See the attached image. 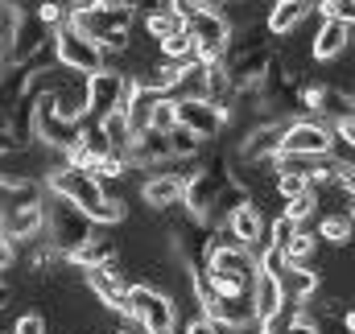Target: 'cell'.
Listing matches in <instances>:
<instances>
[{
	"instance_id": "7402d4cb",
	"label": "cell",
	"mask_w": 355,
	"mask_h": 334,
	"mask_svg": "<svg viewBox=\"0 0 355 334\" xmlns=\"http://www.w3.org/2000/svg\"><path fill=\"white\" fill-rule=\"evenodd\" d=\"M182 190H186L182 177H174V173H153L141 194H145V202L153 211H174V206H182Z\"/></svg>"
},
{
	"instance_id": "f6af8a7d",
	"label": "cell",
	"mask_w": 355,
	"mask_h": 334,
	"mask_svg": "<svg viewBox=\"0 0 355 334\" xmlns=\"http://www.w3.org/2000/svg\"><path fill=\"white\" fill-rule=\"evenodd\" d=\"M186 334H223V331H219V326H215V322L202 314V318H194V322L186 326Z\"/></svg>"
},
{
	"instance_id": "5bb4252c",
	"label": "cell",
	"mask_w": 355,
	"mask_h": 334,
	"mask_svg": "<svg viewBox=\"0 0 355 334\" xmlns=\"http://www.w3.org/2000/svg\"><path fill=\"white\" fill-rule=\"evenodd\" d=\"M223 231H227L240 248H248L252 256H257L261 248H268V240H265V215H261V206H257V202H248V206H240L236 215H227Z\"/></svg>"
},
{
	"instance_id": "c3c4849f",
	"label": "cell",
	"mask_w": 355,
	"mask_h": 334,
	"mask_svg": "<svg viewBox=\"0 0 355 334\" xmlns=\"http://www.w3.org/2000/svg\"><path fill=\"white\" fill-rule=\"evenodd\" d=\"M343 326H347V331L355 334V310H347V314H343Z\"/></svg>"
},
{
	"instance_id": "484cf974",
	"label": "cell",
	"mask_w": 355,
	"mask_h": 334,
	"mask_svg": "<svg viewBox=\"0 0 355 334\" xmlns=\"http://www.w3.org/2000/svg\"><path fill=\"white\" fill-rule=\"evenodd\" d=\"M71 264H79V268H95V264H107V260H116V244L107 240V236H91L83 248L75 252V256H67Z\"/></svg>"
},
{
	"instance_id": "9a60e30c",
	"label": "cell",
	"mask_w": 355,
	"mask_h": 334,
	"mask_svg": "<svg viewBox=\"0 0 355 334\" xmlns=\"http://www.w3.org/2000/svg\"><path fill=\"white\" fill-rule=\"evenodd\" d=\"M202 314H207L219 331H244V326L257 322V318H252V301H248V297H236V293H215Z\"/></svg>"
},
{
	"instance_id": "bcb514c9",
	"label": "cell",
	"mask_w": 355,
	"mask_h": 334,
	"mask_svg": "<svg viewBox=\"0 0 355 334\" xmlns=\"http://www.w3.org/2000/svg\"><path fill=\"white\" fill-rule=\"evenodd\" d=\"M285 334H318V322H314L310 314H302V318H297V322H293Z\"/></svg>"
},
{
	"instance_id": "8d00e7d4",
	"label": "cell",
	"mask_w": 355,
	"mask_h": 334,
	"mask_svg": "<svg viewBox=\"0 0 355 334\" xmlns=\"http://www.w3.org/2000/svg\"><path fill=\"white\" fill-rule=\"evenodd\" d=\"M145 29H149V37H153V42H166V37H174V33L186 29V21H182L178 12H162V17H149V21H145Z\"/></svg>"
},
{
	"instance_id": "6da1fadb",
	"label": "cell",
	"mask_w": 355,
	"mask_h": 334,
	"mask_svg": "<svg viewBox=\"0 0 355 334\" xmlns=\"http://www.w3.org/2000/svg\"><path fill=\"white\" fill-rule=\"evenodd\" d=\"M46 186H50L54 198H67L71 206H79L95 227H112V223L124 219V202L112 198V194L103 190V182H95L87 169L71 166V161H62V166L50 169V173H46Z\"/></svg>"
},
{
	"instance_id": "f546056e",
	"label": "cell",
	"mask_w": 355,
	"mask_h": 334,
	"mask_svg": "<svg viewBox=\"0 0 355 334\" xmlns=\"http://www.w3.org/2000/svg\"><path fill=\"white\" fill-rule=\"evenodd\" d=\"M318 240H327V244H335V248H343V244H352L355 236V223L347 215H327L322 223H318V231H314Z\"/></svg>"
},
{
	"instance_id": "4fadbf2b",
	"label": "cell",
	"mask_w": 355,
	"mask_h": 334,
	"mask_svg": "<svg viewBox=\"0 0 355 334\" xmlns=\"http://www.w3.org/2000/svg\"><path fill=\"white\" fill-rule=\"evenodd\" d=\"M83 281H87V289L99 297V306H107V310H124V301H128V276H124V268H120V260H107V264H95V268H83Z\"/></svg>"
},
{
	"instance_id": "5b68a950",
	"label": "cell",
	"mask_w": 355,
	"mask_h": 334,
	"mask_svg": "<svg viewBox=\"0 0 355 334\" xmlns=\"http://www.w3.org/2000/svg\"><path fill=\"white\" fill-rule=\"evenodd\" d=\"M132 75H124V71H116V67H103V71H95L87 75V83H83V107H87V120L91 124H99L103 116H112V112H124L128 107V99H132Z\"/></svg>"
},
{
	"instance_id": "7a4b0ae2",
	"label": "cell",
	"mask_w": 355,
	"mask_h": 334,
	"mask_svg": "<svg viewBox=\"0 0 355 334\" xmlns=\"http://www.w3.org/2000/svg\"><path fill=\"white\" fill-rule=\"evenodd\" d=\"M202 268H207L215 293L248 297V289H252V281H257V256L248 248H240L227 231L207 236V244H202Z\"/></svg>"
},
{
	"instance_id": "f35d334b",
	"label": "cell",
	"mask_w": 355,
	"mask_h": 334,
	"mask_svg": "<svg viewBox=\"0 0 355 334\" xmlns=\"http://www.w3.org/2000/svg\"><path fill=\"white\" fill-rule=\"evenodd\" d=\"M297 231H302V227H297L293 219H285V215H281V219H277V223L268 227V244H272V248H285V244H289V240H293Z\"/></svg>"
},
{
	"instance_id": "7bdbcfd3",
	"label": "cell",
	"mask_w": 355,
	"mask_h": 334,
	"mask_svg": "<svg viewBox=\"0 0 355 334\" xmlns=\"http://www.w3.org/2000/svg\"><path fill=\"white\" fill-rule=\"evenodd\" d=\"M8 334H46V318L42 314H25V318H17V326Z\"/></svg>"
},
{
	"instance_id": "836d02e7",
	"label": "cell",
	"mask_w": 355,
	"mask_h": 334,
	"mask_svg": "<svg viewBox=\"0 0 355 334\" xmlns=\"http://www.w3.org/2000/svg\"><path fill=\"white\" fill-rule=\"evenodd\" d=\"M314 248H318V236H314L310 227H302V231H297V236H293L281 252H285V260H289V264H306V260L314 256Z\"/></svg>"
},
{
	"instance_id": "d590c367",
	"label": "cell",
	"mask_w": 355,
	"mask_h": 334,
	"mask_svg": "<svg viewBox=\"0 0 355 334\" xmlns=\"http://www.w3.org/2000/svg\"><path fill=\"white\" fill-rule=\"evenodd\" d=\"M29 12H33L50 33H54V29H62V25H67V17H71V8H67L62 0H42V4H37V8H29Z\"/></svg>"
},
{
	"instance_id": "816d5d0a",
	"label": "cell",
	"mask_w": 355,
	"mask_h": 334,
	"mask_svg": "<svg viewBox=\"0 0 355 334\" xmlns=\"http://www.w3.org/2000/svg\"><path fill=\"white\" fill-rule=\"evenodd\" d=\"M8 67V50H4V42H0V71Z\"/></svg>"
},
{
	"instance_id": "ffe728a7",
	"label": "cell",
	"mask_w": 355,
	"mask_h": 334,
	"mask_svg": "<svg viewBox=\"0 0 355 334\" xmlns=\"http://www.w3.org/2000/svg\"><path fill=\"white\" fill-rule=\"evenodd\" d=\"M42 231H46V202H37V206H29V211H21V215H12V219L0 223V240H8V244L37 240Z\"/></svg>"
},
{
	"instance_id": "ba28073f",
	"label": "cell",
	"mask_w": 355,
	"mask_h": 334,
	"mask_svg": "<svg viewBox=\"0 0 355 334\" xmlns=\"http://www.w3.org/2000/svg\"><path fill=\"white\" fill-rule=\"evenodd\" d=\"M227 182H232V169L223 166V161H207L202 169H194V173L186 177L182 206L190 211V219H194V223H207V219H211L215 198H219V190H223Z\"/></svg>"
},
{
	"instance_id": "8992f818",
	"label": "cell",
	"mask_w": 355,
	"mask_h": 334,
	"mask_svg": "<svg viewBox=\"0 0 355 334\" xmlns=\"http://www.w3.org/2000/svg\"><path fill=\"white\" fill-rule=\"evenodd\" d=\"M186 33L194 42V54L202 67H223V54L232 46V21L219 8H202L186 21Z\"/></svg>"
},
{
	"instance_id": "9c48e42d",
	"label": "cell",
	"mask_w": 355,
	"mask_h": 334,
	"mask_svg": "<svg viewBox=\"0 0 355 334\" xmlns=\"http://www.w3.org/2000/svg\"><path fill=\"white\" fill-rule=\"evenodd\" d=\"M83 124H87V120L62 116V112L54 107V99H50V95L33 99V141H42V145H50V149L71 153V149H75V141H79V132H83Z\"/></svg>"
},
{
	"instance_id": "681fc988",
	"label": "cell",
	"mask_w": 355,
	"mask_h": 334,
	"mask_svg": "<svg viewBox=\"0 0 355 334\" xmlns=\"http://www.w3.org/2000/svg\"><path fill=\"white\" fill-rule=\"evenodd\" d=\"M4 306H8V285L0 281V310H4Z\"/></svg>"
},
{
	"instance_id": "60d3db41",
	"label": "cell",
	"mask_w": 355,
	"mask_h": 334,
	"mask_svg": "<svg viewBox=\"0 0 355 334\" xmlns=\"http://www.w3.org/2000/svg\"><path fill=\"white\" fill-rule=\"evenodd\" d=\"M149 128H153V132H170V128H174V103H170V99H162V103L153 107Z\"/></svg>"
},
{
	"instance_id": "d4e9b609",
	"label": "cell",
	"mask_w": 355,
	"mask_h": 334,
	"mask_svg": "<svg viewBox=\"0 0 355 334\" xmlns=\"http://www.w3.org/2000/svg\"><path fill=\"white\" fill-rule=\"evenodd\" d=\"M248 301H252V318H257V322H265L268 314L285 301V297H281V289H277V281H272V276L257 272V281H252V289H248Z\"/></svg>"
},
{
	"instance_id": "ab89813d",
	"label": "cell",
	"mask_w": 355,
	"mask_h": 334,
	"mask_svg": "<svg viewBox=\"0 0 355 334\" xmlns=\"http://www.w3.org/2000/svg\"><path fill=\"white\" fill-rule=\"evenodd\" d=\"M132 12H141L145 21L149 17H162V12H174V0H128Z\"/></svg>"
},
{
	"instance_id": "30bf717a",
	"label": "cell",
	"mask_w": 355,
	"mask_h": 334,
	"mask_svg": "<svg viewBox=\"0 0 355 334\" xmlns=\"http://www.w3.org/2000/svg\"><path fill=\"white\" fill-rule=\"evenodd\" d=\"M54 62H58L62 71H71V75H95V71L107 67L103 50H99L95 42H87L83 33H75L71 25L54 29Z\"/></svg>"
},
{
	"instance_id": "4316f807",
	"label": "cell",
	"mask_w": 355,
	"mask_h": 334,
	"mask_svg": "<svg viewBox=\"0 0 355 334\" xmlns=\"http://www.w3.org/2000/svg\"><path fill=\"white\" fill-rule=\"evenodd\" d=\"M99 132H103V141H107V149L112 153H128V145H132V132H128V120H124V112H112V116H103L99 120Z\"/></svg>"
},
{
	"instance_id": "4dcf8cb0",
	"label": "cell",
	"mask_w": 355,
	"mask_h": 334,
	"mask_svg": "<svg viewBox=\"0 0 355 334\" xmlns=\"http://www.w3.org/2000/svg\"><path fill=\"white\" fill-rule=\"evenodd\" d=\"M302 314H306V306H297V301H281L265 322H261V334H285L297 318H302Z\"/></svg>"
},
{
	"instance_id": "83f0119b",
	"label": "cell",
	"mask_w": 355,
	"mask_h": 334,
	"mask_svg": "<svg viewBox=\"0 0 355 334\" xmlns=\"http://www.w3.org/2000/svg\"><path fill=\"white\" fill-rule=\"evenodd\" d=\"M272 182H277V194L289 202V198H297V194H306L310 190V177L302 173V169L285 166V161H277V173H272Z\"/></svg>"
},
{
	"instance_id": "f1b7e54d",
	"label": "cell",
	"mask_w": 355,
	"mask_h": 334,
	"mask_svg": "<svg viewBox=\"0 0 355 334\" xmlns=\"http://www.w3.org/2000/svg\"><path fill=\"white\" fill-rule=\"evenodd\" d=\"M252 198H248V190L244 186H236V182H227L223 190H219V198H215V211H211V219H219V223H227V215H236L240 206H248Z\"/></svg>"
},
{
	"instance_id": "d6a6232c",
	"label": "cell",
	"mask_w": 355,
	"mask_h": 334,
	"mask_svg": "<svg viewBox=\"0 0 355 334\" xmlns=\"http://www.w3.org/2000/svg\"><path fill=\"white\" fill-rule=\"evenodd\" d=\"M166 141H170V157H174V161H190V157H198V153H202V141H198V137H190V132H186V128H170V132H166Z\"/></svg>"
},
{
	"instance_id": "e0dca14e",
	"label": "cell",
	"mask_w": 355,
	"mask_h": 334,
	"mask_svg": "<svg viewBox=\"0 0 355 334\" xmlns=\"http://www.w3.org/2000/svg\"><path fill=\"white\" fill-rule=\"evenodd\" d=\"M281 137H285V124L281 120H268V124H257L244 145H240V157L252 166V161H277L281 157Z\"/></svg>"
},
{
	"instance_id": "52a82bcc",
	"label": "cell",
	"mask_w": 355,
	"mask_h": 334,
	"mask_svg": "<svg viewBox=\"0 0 355 334\" xmlns=\"http://www.w3.org/2000/svg\"><path fill=\"white\" fill-rule=\"evenodd\" d=\"M124 314L145 334H174V301L153 285H132L128 301H124Z\"/></svg>"
},
{
	"instance_id": "cb8c5ba5",
	"label": "cell",
	"mask_w": 355,
	"mask_h": 334,
	"mask_svg": "<svg viewBox=\"0 0 355 334\" xmlns=\"http://www.w3.org/2000/svg\"><path fill=\"white\" fill-rule=\"evenodd\" d=\"M352 46V29L339 25V21H322L318 33H314V58H339L343 50Z\"/></svg>"
},
{
	"instance_id": "7c38bea8",
	"label": "cell",
	"mask_w": 355,
	"mask_h": 334,
	"mask_svg": "<svg viewBox=\"0 0 355 334\" xmlns=\"http://www.w3.org/2000/svg\"><path fill=\"white\" fill-rule=\"evenodd\" d=\"M331 124L322 120H293L281 137V157H327L331 153Z\"/></svg>"
},
{
	"instance_id": "ac0fdd59",
	"label": "cell",
	"mask_w": 355,
	"mask_h": 334,
	"mask_svg": "<svg viewBox=\"0 0 355 334\" xmlns=\"http://www.w3.org/2000/svg\"><path fill=\"white\" fill-rule=\"evenodd\" d=\"M128 166H141V169H157V166H170L174 157H170V141H166V132H141V137H132V145H128Z\"/></svg>"
},
{
	"instance_id": "277c9868",
	"label": "cell",
	"mask_w": 355,
	"mask_h": 334,
	"mask_svg": "<svg viewBox=\"0 0 355 334\" xmlns=\"http://www.w3.org/2000/svg\"><path fill=\"white\" fill-rule=\"evenodd\" d=\"M91 236H95V223H91L79 206H71L67 198L46 202V244L58 252L62 260H67V256H75Z\"/></svg>"
},
{
	"instance_id": "2e32d148",
	"label": "cell",
	"mask_w": 355,
	"mask_h": 334,
	"mask_svg": "<svg viewBox=\"0 0 355 334\" xmlns=\"http://www.w3.org/2000/svg\"><path fill=\"white\" fill-rule=\"evenodd\" d=\"M37 202H46V198H42L33 177H4L0 173V223L29 211V206H37Z\"/></svg>"
},
{
	"instance_id": "d6986e66",
	"label": "cell",
	"mask_w": 355,
	"mask_h": 334,
	"mask_svg": "<svg viewBox=\"0 0 355 334\" xmlns=\"http://www.w3.org/2000/svg\"><path fill=\"white\" fill-rule=\"evenodd\" d=\"M318 272L314 268H306V264H285V272L277 276V289H281V297L285 301H297V306H306L314 293H318Z\"/></svg>"
},
{
	"instance_id": "8fae6325",
	"label": "cell",
	"mask_w": 355,
	"mask_h": 334,
	"mask_svg": "<svg viewBox=\"0 0 355 334\" xmlns=\"http://www.w3.org/2000/svg\"><path fill=\"white\" fill-rule=\"evenodd\" d=\"M170 103H174V99H170ZM174 124L186 128L190 137H198V141H215V137L223 132V124H227V107H219V103H211V99H178L174 103Z\"/></svg>"
},
{
	"instance_id": "603a6c76",
	"label": "cell",
	"mask_w": 355,
	"mask_h": 334,
	"mask_svg": "<svg viewBox=\"0 0 355 334\" xmlns=\"http://www.w3.org/2000/svg\"><path fill=\"white\" fill-rule=\"evenodd\" d=\"M166 99H174V103L178 99H211V67H202V62H186Z\"/></svg>"
},
{
	"instance_id": "74e56055",
	"label": "cell",
	"mask_w": 355,
	"mask_h": 334,
	"mask_svg": "<svg viewBox=\"0 0 355 334\" xmlns=\"http://www.w3.org/2000/svg\"><path fill=\"white\" fill-rule=\"evenodd\" d=\"M322 8V21H339V25H347V29H355V0H318Z\"/></svg>"
},
{
	"instance_id": "7dc6e473",
	"label": "cell",
	"mask_w": 355,
	"mask_h": 334,
	"mask_svg": "<svg viewBox=\"0 0 355 334\" xmlns=\"http://www.w3.org/2000/svg\"><path fill=\"white\" fill-rule=\"evenodd\" d=\"M12 256H17V252H12V244H8V240H0V272L12 264Z\"/></svg>"
},
{
	"instance_id": "44dd1931",
	"label": "cell",
	"mask_w": 355,
	"mask_h": 334,
	"mask_svg": "<svg viewBox=\"0 0 355 334\" xmlns=\"http://www.w3.org/2000/svg\"><path fill=\"white\" fill-rule=\"evenodd\" d=\"M314 4H318V0H277V4L268 8V33H277V37L293 33V29L314 12Z\"/></svg>"
},
{
	"instance_id": "3957f363",
	"label": "cell",
	"mask_w": 355,
	"mask_h": 334,
	"mask_svg": "<svg viewBox=\"0 0 355 334\" xmlns=\"http://www.w3.org/2000/svg\"><path fill=\"white\" fill-rule=\"evenodd\" d=\"M132 8L128 4H91V8H75L71 4V17L67 25L75 33H83L87 42H95L103 54L107 50H124L128 46V29H132Z\"/></svg>"
},
{
	"instance_id": "e575fe53",
	"label": "cell",
	"mask_w": 355,
	"mask_h": 334,
	"mask_svg": "<svg viewBox=\"0 0 355 334\" xmlns=\"http://www.w3.org/2000/svg\"><path fill=\"white\" fill-rule=\"evenodd\" d=\"M314 206H318V190H306V194H297V198H289L281 215H285V219H293L297 227H306V219L314 215Z\"/></svg>"
},
{
	"instance_id": "1f68e13d",
	"label": "cell",
	"mask_w": 355,
	"mask_h": 334,
	"mask_svg": "<svg viewBox=\"0 0 355 334\" xmlns=\"http://www.w3.org/2000/svg\"><path fill=\"white\" fill-rule=\"evenodd\" d=\"M157 50H162V58H166V62H198L194 42H190V33H186V29L174 33V37H166V42H157Z\"/></svg>"
},
{
	"instance_id": "ee69618b",
	"label": "cell",
	"mask_w": 355,
	"mask_h": 334,
	"mask_svg": "<svg viewBox=\"0 0 355 334\" xmlns=\"http://www.w3.org/2000/svg\"><path fill=\"white\" fill-rule=\"evenodd\" d=\"M21 149H25V145H21V141L0 124V161H4V157H12V153H21Z\"/></svg>"
},
{
	"instance_id": "f907efd6",
	"label": "cell",
	"mask_w": 355,
	"mask_h": 334,
	"mask_svg": "<svg viewBox=\"0 0 355 334\" xmlns=\"http://www.w3.org/2000/svg\"><path fill=\"white\" fill-rule=\"evenodd\" d=\"M343 215H347V219H352V223H355V194H352V198H347V211H343Z\"/></svg>"
},
{
	"instance_id": "b9f144b4",
	"label": "cell",
	"mask_w": 355,
	"mask_h": 334,
	"mask_svg": "<svg viewBox=\"0 0 355 334\" xmlns=\"http://www.w3.org/2000/svg\"><path fill=\"white\" fill-rule=\"evenodd\" d=\"M331 137H335V141H347V145H355V112L339 116V120L331 124Z\"/></svg>"
}]
</instances>
